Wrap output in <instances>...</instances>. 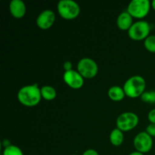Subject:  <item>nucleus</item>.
<instances>
[{
  "label": "nucleus",
  "mask_w": 155,
  "mask_h": 155,
  "mask_svg": "<svg viewBox=\"0 0 155 155\" xmlns=\"http://www.w3.org/2000/svg\"><path fill=\"white\" fill-rule=\"evenodd\" d=\"M151 25L147 21L140 20L133 23L132 27L128 30V35L131 39L134 41L145 40L150 36Z\"/></svg>",
  "instance_id": "nucleus-5"
},
{
  "label": "nucleus",
  "mask_w": 155,
  "mask_h": 155,
  "mask_svg": "<svg viewBox=\"0 0 155 155\" xmlns=\"http://www.w3.org/2000/svg\"><path fill=\"white\" fill-rule=\"evenodd\" d=\"M123 88L126 96L130 98H137L145 92L146 81L141 76H133L125 82Z\"/></svg>",
  "instance_id": "nucleus-2"
},
{
  "label": "nucleus",
  "mask_w": 155,
  "mask_h": 155,
  "mask_svg": "<svg viewBox=\"0 0 155 155\" xmlns=\"http://www.w3.org/2000/svg\"><path fill=\"white\" fill-rule=\"evenodd\" d=\"M77 71L84 79H92L98 74V64L90 58H83L77 63Z\"/></svg>",
  "instance_id": "nucleus-6"
},
{
  "label": "nucleus",
  "mask_w": 155,
  "mask_h": 155,
  "mask_svg": "<svg viewBox=\"0 0 155 155\" xmlns=\"http://www.w3.org/2000/svg\"><path fill=\"white\" fill-rule=\"evenodd\" d=\"M133 145L136 151L146 154L151 150L153 147V139L150 135L145 131L141 132L135 136L133 139Z\"/></svg>",
  "instance_id": "nucleus-8"
},
{
  "label": "nucleus",
  "mask_w": 155,
  "mask_h": 155,
  "mask_svg": "<svg viewBox=\"0 0 155 155\" xmlns=\"http://www.w3.org/2000/svg\"><path fill=\"white\" fill-rule=\"evenodd\" d=\"M148 119L150 124H155V109L150 110L148 114Z\"/></svg>",
  "instance_id": "nucleus-20"
},
{
  "label": "nucleus",
  "mask_w": 155,
  "mask_h": 155,
  "mask_svg": "<svg viewBox=\"0 0 155 155\" xmlns=\"http://www.w3.org/2000/svg\"><path fill=\"white\" fill-rule=\"evenodd\" d=\"M144 46L149 52L155 53V35H150L144 40Z\"/></svg>",
  "instance_id": "nucleus-16"
},
{
  "label": "nucleus",
  "mask_w": 155,
  "mask_h": 155,
  "mask_svg": "<svg viewBox=\"0 0 155 155\" xmlns=\"http://www.w3.org/2000/svg\"><path fill=\"white\" fill-rule=\"evenodd\" d=\"M71 155H77V154H71Z\"/></svg>",
  "instance_id": "nucleus-26"
},
{
  "label": "nucleus",
  "mask_w": 155,
  "mask_h": 155,
  "mask_svg": "<svg viewBox=\"0 0 155 155\" xmlns=\"http://www.w3.org/2000/svg\"><path fill=\"white\" fill-rule=\"evenodd\" d=\"M151 8L155 11V0H153V1L151 2Z\"/></svg>",
  "instance_id": "nucleus-25"
},
{
  "label": "nucleus",
  "mask_w": 155,
  "mask_h": 155,
  "mask_svg": "<svg viewBox=\"0 0 155 155\" xmlns=\"http://www.w3.org/2000/svg\"><path fill=\"white\" fill-rule=\"evenodd\" d=\"M55 18L54 12L50 9H46V10L42 11L36 18V25L41 30H48L51 28L54 24Z\"/></svg>",
  "instance_id": "nucleus-10"
},
{
  "label": "nucleus",
  "mask_w": 155,
  "mask_h": 155,
  "mask_svg": "<svg viewBox=\"0 0 155 155\" xmlns=\"http://www.w3.org/2000/svg\"><path fill=\"white\" fill-rule=\"evenodd\" d=\"M9 12L15 18L21 19L27 12L25 3L22 0H12L9 3Z\"/></svg>",
  "instance_id": "nucleus-11"
},
{
  "label": "nucleus",
  "mask_w": 155,
  "mask_h": 155,
  "mask_svg": "<svg viewBox=\"0 0 155 155\" xmlns=\"http://www.w3.org/2000/svg\"><path fill=\"white\" fill-rule=\"evenodd\" d=\"M18 99L21 104L26 107L36 106L42 99L41 88L37 84L23 86L18 92Z\"/></svg>",
  "instance_id": "nucleus-1"
},
{
  "label": "nucleus",
  "mask_w": 155,
  "mask_h": 155,
  "mask_svg": "<svg viewBox=\"0 0 155 155\" xmlns=\"http://www.w3.org/2000/svg\"><path fill=\"white\" fill-rule=\"evenodd\" d=\"M139 122V118L133 112H124L118 116L116 121L117 128L122 132H129L136 128Z\"/></svg>",
  "instance_id": "nucleus-7"
},
{
  "label": "nucleus",
  "mask_w": 155,
  "mask_h": 155,
  "mask_svg": "<svg viewBox=\"0 0 155 155\" xmlns=\"http://www.w3.org/2000/svg\"><path fill=\"white\" fill-rule=\"evenodd\" d=\"M41 95L42 98L46 101H52L57 96V92L53 86L46 85L41 88Z\"/></svg>",
  "instance_id": "nucleus-15"
},
{
  "label": "nucleus",
  "mask_w": 155,
  "mask_h": 155,
  "mask_svg": "<svg viewBox=\"0 0 155 155\" xmlns=\"http://www.w3.org/2000/svg\"><path fill=\"white\" fill-rule=\"evenodd\" d=\"M11 145H12V144H11L10 141L8 140V139H5V140L2 142V145H3V147H4V148L10 146Z\"/></svg>",
  "instance_id": "nucleus-23"
},
{
  "label": "nucleus",
  "mask_w": 155,
  "mask_h": 155,
  "mask_svg": "<svg viewBox=\"0 0 155 155\" xmlns=\"http://www.w3.org/2000/svg\"><path fill=\"white\" fill-rule=\"evenodd\" d=\"M141 99L143 102L149 103V104H154L155 103V91L150 90L145 91L142 95H141Z\"/></svg>",
  "instance_id": "nucleus-18"
},
{
  "label": "nucleus",
  "mask_w": 155,
  "mask_h": 155,
  "mask_svg": "<svg viewBox=\"0 0 155 155\" xmlns=\"http://www.w3.org/2000/svg\"><path fill=\"white\" fill-rule=\"evenodd\" d=\"M145 132L151 137H155V124H150L148 127H146Z\"/></svg>",
  "instance_id": "nucleus-19"
},
{
  "label": "nucleus",
  "mask_w": 155,
  "mask_h": 155,
  "mask_svg": "<svg viewBox=\"0 0 155 155\" xmlns=\"http://www.w3.org/2000/svg\"><path fill=\"white\" fill-rule=\"evenodd\" d=\"M72 63L69 61H67L64 63V71H71L72 69Z\"/></svg>",
  "instance_id": "nucleus-21"
},
{
  "label": "nucleus",
  "mask_w": 155,
  "mask_h": 155,
  "mask_svg": "<svg viewBox=\"0 0 155 155\" xmlns=\"http://www.w3.org/2000/svg\"><path fill=\"white\" fill-rule=\"evenodd\" d=\"M133 23V18L127 12H121L117 19V25L123 31H128Z\"/></svg>",
  "instance_id": "nucleus-12"
},
{
  "label": "nucleus",
  "mask_w": 155,
  "mask_h": 155,
  "mask_svg": "<svg viewBox=\"0 0 155 155\" xmlns=\"http://www.w3.org/2000/svg\"><path fill=\"white\" fill-rule=\"evenodd\" d=\"M151 8V2L149 0H133L127 6V12L133 18H145L148 15Z\"/></svg>",
  "instance_id": "nucleus-4"
},
{
  "label": "nucleus",
  "mask_w": 155,
  "mask_h": 155,
  "mask_svg": "<svg viewBox=\"0 0 155 155\" xmlns=\"http://www.w3.org/2000/svg\"><path fill=\"white\" fill-rule=\"evenodd\" d=\"M109 140L114 146H120V145H122L124 140V132H122L118 128L114 129L110 133Z\"/></svg>",
  "instance_id": "nucleus-14"
},
{
  "label": "nucleus",
  "mask_w": 155,
  "mask_h": 155,
  "mask_svg": "<svg viewBox=\"0 0 155 155\" xmlns=\"http://www.w3.org/2000/svg\"><path fill=\"white\" fill-rule=\"evenodd\" d=\"M107 95L109 98L114 101H120L125 98L126 94L124 88L119 86H111L107 91Z\"/></svg>",
  "instance_id": "nucleus-13"
},
{
  "label": "nucleus",
  "mask_w": 155,
  "mask_h": 155,
  "mask_svg": "<svg viewBox=\"0 0 155 155\" xmlns=\"http://www.w3.org/2000/svg\"><path fill=\"white\" fill-rule=\"evenodd\" d=\"M129 155H145L144 154H142V153H140L139 152V151H133V152L130 153Z\"/></svg>",
  "instance_id": "nucleus-24"
},
{
  "label": "nucleus",
  "mask_w": 155,
  "mask_h": 155,
  "mask_svg": "<svg viewBox=\"0 0 155 155\" xmlns=\"http://www.w3.org/2000/svg\"><path fill=\"white\" fill-rule=\"evenodd\" d=\"M63 80L64 83L69 87L74 89H79L83 87L84 84V78L81 74L75 70L69 71H64L63 75Z\"/></svg>",
  "instance_id": "nucleus-9"
},
{
  "label": "nucleus",
  "mask_w": 155,
  "mask_h": 155,
  "mask_svg": "<svg viewBox=\"0 0 155 155\" xmlns=\"http://www.w3.org/2000/svg\"><path fill=\"white\" fill-rule=\"evenodd\" d=\"M57 10L58 15L68 21L76 19L80 14V5L73 0H61L58 3Z\"/></svg>",
  "instance_id": "nucleus-3"
},
{
  "label": "nucleus",
  "mask_w": 155,
  "mask_h": 155,
  "mask_svg": "<svg viewBox=\"0 0 155 155\" xmlns=\"http://www.w3.org/2000/svg\"><path fill=\"white\" fill-rule=\"evenodd\" d=\"M2 155H24V153L19 147L15 145H11L10 146L4 148Z\"/></svg>",
  "instance_id": "nucleus-17"
},
{
  "label": "nucleus",
  "mask_w": 155,
  "mask_h": 155,
  "mask_svg": "<svg viewBox=\"0 0 155 155\" xmlns=\"http://www.w3.org/2000/svg\"><path fill=\"white\" fill-rule=\"evenodd\" d=\"M82 155H99L98 153L97 152V151H95V149H87L83 153Z\"/></svg>",
  "instance_id": "nucleus-22"
}]
</instances>
